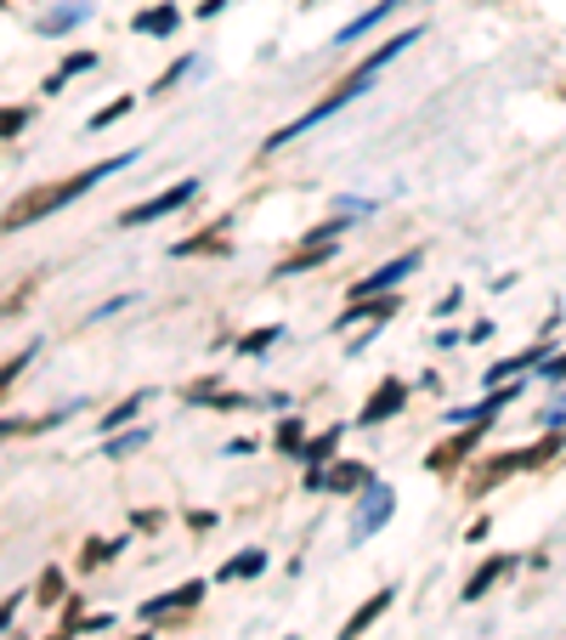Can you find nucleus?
<instances>
[{"mask_svg": "<svg viewBox=\"0 0 566 640\" xmlns=\"http://www.w3.org/2000/svg\"><path fill=\"white\" fill-rule=\"evenodd\" d=\"M125 108H130V96H119V103H108V108H96V114H91V130H103V125H114V119H119Z\"/></svg>", "mask_w": 566, "mask_h": 640, "instance_id": "a211bd4d", "label": "nucleus"}, {"mask_svg": "<svg viewBox=\"0 0 566 640\" xmlns=\"http://www.w3.org/2000/svg\"><path fill=\"white\" fill-rule=\"evenodd\" d=\"M41 601H46V606L62 601V572H46V579H41Z\"/></svg>", "mask_w": 566, "mask_h": 640, "instance_id": "412c9836", "label": "nucleus"}, {"mask_svg": "<svg viewBox=\"0 0 566 640\" xmlns=\"http://www.w3.org/2000/svg\"><path fill=\"white\" fill-rule=\"evenodd\" d=\"M137 28H142V35H171V28H176V12H171V7L142 12V18H137Z\"/></svg>", "mask_w": 566, "mask_h": 640, "instance_id": "2eb2a0df", "label": "nucleus"}, {"mask_svg": "<svg viewBox=\"0 0 566 640\" xmlns=\"http://www.w3.org/2000/svg\"><path fill=\"white\" fill-rule=\"evenodd\" d=\"M403 397H408V386H403V380H385V386L369 397V409H362V425H380V420H391L396 409H403Z\"/></svg>", "mask_w": 566, "mask_h": 640, "instance_id": "0eeeda50", "label": "nucleus"}, {"mask_svg": "<svg viewBox=\"0 0 566 640\" xmlns=\"http://www.w3.org/2000/svg\"><path fill=\"white\" fill-rule=\"evenodd\" d=\"M391 511H396V493L391 488H369V504H362V516H357V538H369L380 522H391Z\"/></svg>", "mask_w": 566, "mask_h": 640, "instance_id": "423d86ee", "label": "nucleus"}, {"mask_svg": "<svg viewBox=\"0 0 566 640\" xmlns=\"http://www.w3.org/2000/svg\"><path fill=\"white\" fill-rule=\"evenodd\" d=\"M550 454H561V436H544L539 448H521V454H510V459H498V465H487L482 477H476V493H487L498 477H510V470H532V465H544Z\"/></svg>", "mask_w": 566, "mask_h": 640, "instance_id": "20e7f679", "label": "nucleus"}, {"mask_svg": "<svg viewBox=\"0 0 566 640\" xmlns=\"http://www.w3.org/2000/svg\"><path fill=\"white\" fill-rule=\"evenodd\" d=\"M23 119H28L23 108H7V137H18V130H23Z\"/></svg>", "mask_w": 566, "mask_h": 640, "instance_id": "b1692460", "label": "nucleus"}, {"mask_svg": "<svg viewBox=\"0 0 566 640\" xmlns=\"http://www.w3.org/2000/svg\"><path fill=\"white\" fill-rule=\"evenodd\" d=\"M137 409H142V402H125V409H114V414H108V420H103V425H108V431H114V425H125V420H130V414H137Z\"/></svg>", "mask_w": 566, "mask_h": 640, "instance_id": "5701e85b", "label": "nucleus"}, {"mask_svg": "<svg viewBox=\"0 0 566 640\" xmlns=\"http://www.w3.org/2000/svg\"><path fill=\"white\" fill-rule=\"evenodd\" d=\"M261 567H266V556H261V550H250V556H232V561L221 567V579H255Z\"/></svg>", "mask_w": 566, "mask_h": 640, "instance_id": "ddd939ff", "label": "nucleus"}, {"mask_svg": "<svg viewBox=\"0 0 566 640\" xmlns=\"http://www.w3.org/2000/svg\"><path fill=\"white\" fill-rule=\"evenodd\" d=\"M505 572H510V556H498V561H487V567L476 572V579H471V584H464V601H476V595H487V584H493V579H505Z\"/></svg>", "mask_w": 566, "mask_h": 640, "instance_id": "f8f14e48", "label": "nucleus"}, {"mask_svg": "<svg viewBox=\"0 0 566 640\" xmlns=\"http://www.w3.org/2000/svg\"><path fill=\"white\" fill-rule=\"evenodd\" d=\"M362 482H369V470H362V465H335L328 477H323V470H312V477H307V488H335V493H351Z\"/></svg>", "mask_w": 566, "mask_h": 640, "instance_id": "6e6552de", "label": "nucleus"}, {"mask_svg": "<svg viewBox=\"0 0 566 640\" xmlns=\"http://www.w3.org/2000/svg\"><path fill=\"white\" fill-rule=\"evenodd\" d=\"M137 640H148V635H137Z\"/></svg>", "mask_w": 566, "mask_h": 640, "instance_id": "a878e982", "label": "nucleus"}, {"mask_svg": "<svg viewBox=\"0 0 566 640\" xmlns=\"http://www.w3.org/2000/svg\"><path fill=\"white\" fill-rule=\"evenodd\" d=\"M385 606H391V590H380V595H374V601H362V606H357V613H351V624H346V629H340V640H357V635H362V629H369V624H374V618H380V613H385Z\"/></svg>", "mask_w": 566, "mask_h": 640, "instance_id": "9d476101", "label": "nucleus"}, {"mask_svg": "<svg viewBox=\"0 0 566 640\" xmlns=\"http://www.w3.org/2000/svg\"><path fill=\"white\" fill-rule=\"evenodd\" d=\"M278 341V329H261V334H244V352L255 357V352H266V346H273Z\"/></svg>", "mask_w": 566, "mask_h": 640, "instance_id": "aec40b11", "label": "nucleus"}, {"mask_svg": "<svg viewBox=\"0 0 566 640\" xmlns=\"http://www.w3.org/2000/svg\"><path fill=\"white\" fill-rule=\"evenodd\" d=\"M544 375H550V380H561V375H566V352H561L555 363H544Z\"/></svg>", "mask_w": 566, "mask_h": 640, "instance_id": "393cba45", "label": "nucleus"}, {"mask_svg": "<svg viewBox=\"0 0 566 640\" xmlns=\"http://www.w3.org/2000/svg\"><path fill=\"white\" fill-rule=\"evenodd\" d=\"M198 193V182H176L171 193H153L148 205H130L125 216H119V227H142V221H159V216H171V210H182L187 198Z\"/></svg>", "mask_w": 566, "mask_h": 640, "instance_id": "7ed1b4c3", "label": "nucleus"}, {"mask_svg": "<svg viewBox=\"0 0 566 640\" xmlns=\"http://www.w3.org/2000/svg\"><path fill=\"white\" fill-rule=\"evenodd\" d=\"M278 448H289V454H301V448H307L301 420H284V425H278Z\"/></svg>", "mask_w": 566, "mask_h": 640, "instance_id": "f3484780", "label": "nucleus"}, {"mask_svg": "<svg viewBox=\"0 0 566 640\" xmlns=\"http://www.w3.org/2000/svg\"><path fill=\"white\" fill-rule=\"evenodd\" d=\"M198 595H205V584H182V590H171V595L148 601V606H142V618H171V613H182V606H193Z\"/></svg>", "mask_w": 566, "mask_h": 640, "instance_id": "1a4fd4ad", "label": "nucleus"}, {"mask_svg": "<svg viewBox=\"0 0 566 640\" xmlns=\"http://www.w3.org/2000/svg\"><path fill=\"white\" fill-rule=\"evenodd\" d=\"M403 46H414V28H408V35H396V41H385V46H380L374 57H362V62H357V69H351V75H346V80L335 85V96H323V103H317V108H312L307 119H294V125H284V130H278V137H273V142H266V148H284V142H294V137H301V130H307V125H317V119H328V114H335V108H346V103H351V96H362V85H369V80H374V75H380V69H385V62H391L396 52H403Z\"/></svg>", "mask_w": 566, "mask_h": 640, "instance_id": "f257e3e1", "label": "nucleus"}, {"mask_svg": "<svg viewBox=\"0 0 566 640\" xmlns=\"http://www.w3.org/2000/svg\"><path fill=\"white\" fill-rule=\"evenodd\" d=\"M396 7H403V0H380V7H374V12H362V18H357V23L346 28V35H340V46H346V41H357V35H362V28H374V23H380L385 12H396Z\"/></svg>", "mask_w": 566, "mask_h": 640, "instance_id": "4468645a", "label": "nucleus"}, {"mask_svg": "<svg viewBox=\"0 0 566 640\" xmlns=\"http://www.w3.org/2000/svg\"><path fill=\"white\" fill-rule=\"evenodd\" d=\"M119 550V538H114V545H108V538H91V550H85V567H96V561H108Z\"/></svg>", "mask_w": 566, "mask_h": 640, "instance_id": "6ab92c4d", "label": "nucleus"}, {"mask_svg": "<svg viewBox=\"0 0 566 640\" xmlns=\"http://www.w3.org/2000/svg\"><path fill=\"white\" fill-rule=\"evenodd\" d=\"M28 357H35V346H23V352H18V357H12V363H7V386H12V380H18V375H23V363H28Z\"/></svg>", "mask_w": 566, "mask_h": 640, "instance_id": "4be33fe9", "label": "nucleus"}, {"mask_svg": "<svg viewBox=\"0 0 566 640\" xmlns=\"http://www.w3.org/2000/svg\"><path fill=\"white\" fill-rule=\"evenodd\" d=\"M414 266H419V255H414V250H408V255H396V261H385L374 278H362V284L351 289V300H369V295H380V289H396V284H403V278L414 273Z\"/></svg>", "mask_w": 566, "mask_h": 640, "instance_id": "39448f33", "label": "nucleus"}, {"mask_svg": "<svg viewBox=\"0 0 566 640\" xmlns=\"http://www.w3.org/2000/svg\"><path fill=\"white\" fill-rule=\"evenodd\" d=\"M125 164H130V153L125 159H103V164H91V171L85 176H69V182H57V187H41V193H28L23 198V205H12L7 210V227L18 232V227H28V221H41L46 210H57V205H69V198H80L91 182H103V176H114V171H125Z\"/></svg>", "mask_w": 566, "mask_h": 640, "instance_id": "f03ea898", "label": "nucleus"}, {"mask_svg": "<svg viewBox=\"0 0 566 640\" xmlns=\"http://www.w3.org/2000/svg\"><path fill=\"white\" fill-rule=\"evenodd\" d=\"M335 448H340V425H335V431H323V436H317V443H307V448H301V459H312V465H323V459H328V454H335Z\"/></svg>", "mask_w": 566, "mask_h": 640, "instance_id": "dca6fc26", "label": "nucleus"}, {"mask_svg": "<svg viewBox=\"0 0 566 640\" xmlns=\"http://www.w3.org/2000/svg\"><path fill=\"white\" fill-rule=\"evenodd\" d=\"M482 425H487V420H482ZM482 425H476V431H482ZM476 431H464L459 443H448V448H437V454H430V470H453V465H459L464 454L476 448Z\"/></svg>", "mask_w": 566, "mask_h": 640, "instance_id": "9b49d317", "label": "nucleus"}]
</instances>
